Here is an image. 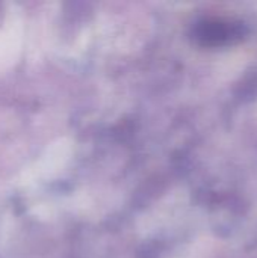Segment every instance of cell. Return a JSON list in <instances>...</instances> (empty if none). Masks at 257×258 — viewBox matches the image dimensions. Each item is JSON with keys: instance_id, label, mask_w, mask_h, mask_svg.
I'll return each instance as SVG.
<instances>
[{"instance_id": "6da1fadb", "label": "cell", "mask_w": 257, "mask_h": 258, "mask_svg": "<svg viewBox=\"0 0 257 258\" xmlns=\"http://www.w3.org/2000/svg\"><path fill=\"white\" fill-rule=\"evenodd\" d=\"M248 29L244 23L238 20H221V18H206L194 26V39L208 47L233 44L244 39Z\"/></svg>"}]
</instances>
